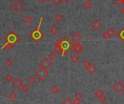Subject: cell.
<instances>
[{"mask_svg": "<svg viewBox=\"0 0 124 104\" xmlns=\"http://www.w3.org/2000/svg\"><path fill=\"white\" fill-rule=\"evenodd\" d=\"M42 20L43 18L41 17V20L39 21V24L38 26V27L36 28H35L32 32H31L29 34V36L30 37L33 39L35 42H39V40H41L42 39V37L44 36V33H42L40 30V26H41V22H42Z\"/></svg>", "mask_w": 124, "mask_h": 104, "instance_id": "cell-1", "label": "cell"}, {"mask_svg": "<svg viewBox=\"0 0 124 104\" xmlns=\"http://www.w3.org/2000/svg\"><path fill=\"white\" fill-rule=\"evenodd\" d=\"M4 41L6 42H9L15 44L20 41V37L13 31H11L4 36Z\"/></svg>", "mask_w": 124, "mask_h": 104, "instance_id": "cell-2", "label": "cell"}, {"mask_svg": "<svg viewBox=\"0 0 124 104\" xmlns=\"http://www.w3.org/2000/svg\"><path fill=\"white\" fill-rule=\"evenodd\" d=\"M48 76H49V72L47 71V70L41 68L39 69L35 72V77L41 82L44 81Z\"/></svg>", "mask_w": 124, "mask_h": 104, "instance_id": "cell-3", "label": "cell"}, {"mask_svg": "<svg viewBox=\"0 0 124 104\" xmlns=\"http://www.w3.org/2000/svg\"><path fill=\"white\" fill-rule=\"evenodd\" d=\"M116 29L112 27H110L105 32H103L102 36L104 39H111L112 37H113L116 35Z\"/></svg>", "mask_w": 124, "mask_h": 104, "instance_id": "cell-4", "label": "cell"}, {"mask_svg": "<svg viewBox=\"0 0 124 104\" xmlns=\"http://www.w3.org/2000/svg\"><path fill=\"white\" fill-rule=\"evenodd\" d=\"M40 68L44 69H49L52 66V62L51 60H49V58H44L39 63Z\"/></svg>", "mask_w": 124, "mask_h": 104, "instance_id": "cell-5", "label": "cell"}, {"mask_svg": "<svg viewBox=\"0 0 124 104\" xmlns=\"http://www.w3.org/2000/svg\"><path fill=\"white\" fill-rule=\"evenodd\" d=\"M91 27L94 31H99L102 27V23L99 19H94L91 23Z\"/></svg>", "mask_w": 124, "mask_h": 104, "instance_id": "cell-6", "label": "cell"}, {"mask_svg": "<svg viewBox=\"0 0 124 104\" xmlns=\"http://www.w3.org/2000/svg\"><path fill=\"white\" fill-rule=\"evenodd\" d=\"M24 4H23L22 2H21V1H20V0H17V1H15L14 3H13V4H12V9L15 11V12H20V11H22L23 9H24Z\"/></svg>", "mask_w": 124, "mask_h": 104, "instance_id": "cell-7", "label": "cell"}, {"mask_svg": "<svg viewBox=\"0 0 124 104\" xmlns=\"http://www.w3.org/2000/svg\"><path fill=\"white\" fill-rule=\"evenodd\" d=\"M113 88L116 93H121L124 90V84L121 80H118L113 85Z\"/></svg>", "mask_w": 124, "mask_h": 104, "instance_id": "cell-8", "label": "cell"}, {"mask_svg": "<svg viewBox=\"0 0 124 104\" xmlns=\"http://www.w3.org/2000/svg\"><path fill=\"white\" fill-rule=\"evenodd\" d=\"M54 50L57 54H62L64 50L62 47V40L59 39L55 42L54 47Z\"/></svg>", "mask_w": 124, "mask_h": 104, "instance_id": "cell-9", "label": "cell"}, {"mask_svg": "<svg viewBox=\"0 0 124 104\" xmlns=\"http://www.w3.org/2000/svg\"><path fill=\"white\" fill-rule=\"evenodd\" d=\"M85 69H86V71H88V73H89L91 75H94V73L97 71V66L94 63H89L88 64V66Z\"/></svg>", "mask_w": 124, "mask_h": 104, "instance_id": "cell-10", "label": "cell"}, {"mask_svg": "<svg viewBox=\"0 0 124 104\" xmlns=\"http://www.w3.org/2000/svg\"><path fill=\"white\" fill-rule=\"evenodd\" d=\"M82 38L83 37H82L81 34L78 32H75L70 36V39H71L72 42H73L75 43H78L82 39Z\"/></svg>", "mask_w": 124, "mask_h": 104, "instance_id": "cell-11", "label": "cell"}, {"mask_svg": "<svg viewBox=\"0 0 124 104\" xmlns=\"http://www.w3.org/2000/svg\"><path fill=\"white\" fill-rule=\"evenodd\" d=\"M71 49H73L76 53L78 54H80L82 52V51L84 50V47L81 44H80L79 42L78 43H76L75 44L72 45L71 47Z\"/></svg>", "mask_w": 124, "mask_h": 104, "instance_id": "cell-12", "label": "cell"}, {"mask_svg": "<svg viewBox=\"0 0 124 104\" xmlns=\"http://www.w3.org/2000/svg\"><path fill=\"white\" fill-rule=\"evenodd\" d=\"M23 81H22L21 79H18V78L15 79L12 81V86L14 87V88H15V89H17V90L21 88V87L23 86Z\"/></svg>", "mask_w": 124, "mask_h": 104, "instance_id": "cell-13", "label": "cell"}, {"mask_svg": "<svg viewBox=\"0 0 124 104\" xmlns=\"http://www.w3.org/2000/svg\"><path fill=\"white\" fill-rule=\"evenodd\" d=\"M83 98V95L80 92H77L75 95V99L73 101V104H80L81 98Z\"/></svg>", "mask_w": 124, "mask_h": 104, "instance_id": "cell-14", "label": "cell"}, {"mask_svg": "<svg viewBox=\"0 0 124 104\" xmlns=\"http://www.w3.org/2000/svg\"><path fill=\"white\" fill-rule=\"evenodd\" d=\"M49 31H50V33H51L52 35L55 36V35H57V34L59 33V28H58L57 26L53 25V26H52L50 27Z\"/></svg>", "mask_w": 124, "mask_h": 104, "instance_id": "cell-15", "label": "cell"}, {"mask_svg": "<svg viewBox=\"0 0 124 104\" xmlns=\"http://www.w3.org/2000/svg\"><path fill=\"white\" fill-rule=\"evenodd\" d=\"M83 5L86 9H90L93 7V2L91 0H85Z\"/></svg>", "mask_w": 124, "mask_h": 104, "instance_id": "cell-16", "label": "cell"}, {"mask_svg": "<svg viewBox=\"0 0 124 104\" xmlns=\"http://www.w3.org/2000/svg\"><path fill=\"white\" fill-rule=\"evenodd\" d=\"M13 44L9 43V42H6V44L1 47V50H6L7 51H9L12 47H13Z\"/></svg>", "mask_w": 124, "mask_h": 104, "instance_id": "cell-17", "label": "cell"}, {"mask_svg": "<svg viewBox=\"0 0 124 104\" xmlns=\"http://www.w3.org/2000/svg\"><path fill=\"white\" fill-rule=\"evenodd\" d=\"M17 94H16L15 93H14V92H12V93H10L8 95V99H9V101H15V100L17 99Z\"/></svg>", "mask_w": 124, "mask_h": 104, "instance_id": "cell-18", "label": "cell"}, {"mask_svg": "<svg viewBox=\"0 0 124 104\" xmlns=\"http://www.w3.org/2000/svg\"><path fill=\"white\" fill-rule=\"evenodd\" d=\"M94 94L95 96H97V97L98 98V99H99L100 98H101L103 95H105L104 92H103L101 89H98V90H97L96 91H94Z\"/></svg>", "mask_w": 124, "mask_h": 104, "instance_id": "cell-19", "label": "cell"}, {"mask_svg": "<svg viewBox=\"0 0 124 104\" xmlns=\"http://www.w3.org/2000/svg\"><path fill=\"white\" fill-rule=\"evenodd\" d=\"M79 61V57L77 55H72L71 57H70V61L73 63H77Z\"/></svg>", "mask_w": 124, "mask_h": 104, "instance_id": "cell-20", "label": "cell"}, {"mask_svg": "<svg viewBox=\"0 0 124 104\" xmlns=\"http://www.w3.org/2000/svg\"><path fill=\"white\" fill-rule=\"evenodd\" d=\"M50 91L52 92V93L53 95H56V94H57V93H59L60 90H59V87H58L57 85H53V86L51 87Z\"/></svg>", "mask_w": 124, "mask_h": 104, "instance_id": "cell-21", "label": "cell"}, {"mask_svg": "<svg viewBox=\"0 0 124 104\" xmlns=\"http://www.w3.org/2000/svg\"><path fill=\"white\" fill-rule=\"evenodd\" d=\"M54 20H55L57 22H60V21H62V19H63V16H62L61 14L57 13V14H56V15H54Z\"/></svg>", "mask_w": 124, "mask_h": 104, "instance_id": "cell-22", "label": "cell"}, {"mask_svg": "<svg viewBox=\"0 0 124 104\" xmlns=\"http://www.w3.org/2000/svg\"><path fill=\"white\" fill-rule=\"evenodd\" d=\"M23 21L26 23V24H31L33 21V19L32 17L30 16V15H27L24 19H23Z\"/></svg>", "mask_w": 124, "mask_h": 104, "instance_id": "cell-23", "label": "cell"}, {"mask_svg": "<svg viewBox=\"0 0 124 104\" xmlns=\"http://www.w3.org/2000/svg\"><path fill=\"white\" fill-rule=\"evenodd\" d=\"M51 1V2H52V4L54 5V6H55V7H58V6H60V4L63 1L62 0H50Z\"/></svg>", "mask_w": 124, "mask_h": 104, "instance_id": "cell-24", "label": "cell"}, {"mask_svg": "<svg viewBox=\"0 0 124 104\" xmlns=\"http://www.w3.org/2000/svg\"><path fill=\"white\" fill-rule=\"evenodd\" d=\"M21 90H22V91L24 92V93H28V92L29 91V90H30V87H29V86H28L27 84H24V85H23V86L21 87Z\"/></svg>", "mask_w": 124, "mask_h": 104, "instance_id": "cell-25", "label": "cell"}, {"mask_svg": "<svg viewBox=\"0 0 124 104\" xmlns=\"http://www.w3.org/2000/svg\"><path fill=\"white\" fill-rule=\"evenodd\" d=\"M5 79L7 82H12L14 79H13V77L12 76V74H7L6 76H5Z\"/></svg>", "mask_w": 124, "mask_h": 104, "instance_id": "cell-26", "label": "cell"}, {"mask_svg": "<svg viewBox=\"0 0 124 104\" xmlns=\"http://www.w3.org/2000/svg\"><path fill=\"white\" fill-rule=\"evenodd\" d=\"M28 82L29 84L33 85V84H34L36 82V78L34 77H33V76H30L28 78Z\"/></svg>", "mask_w": 124, "mask_h": 104, "instance_id": "cell-27", "label": "cell"}, {"mask_svg": "<svg viewBox=\"0 0 124 104\" xmlns=\"http://www.w3.org/2000/svg\"><path fill=\"white\" fill-rule=\"evenodd\" d=\"M12 64H13V61H12V59L8 58V59L6 60V61H5V65H6L7 67H11V66H12Z\"/></svg>", "mask_w": 124, "mask_h": 104, "instance_id": "cell-28", "label": "cell"}, {"mask_svg": "<svg viewBox=\"0 0 124 104\" xmlns=\"http://www.w3.org/2000/svg\"><path fill=\"white\" fill-rule=\"evenodd\" d=\"M49 60H51V61L55 60V59L57 58V54L54 53V52H51V53L49 54Z\"/></svg>", "mask_w": 124, "mask_h": 104, "instance_id": "cell-29", "label": "cell"}, {"mask_svg": "<svg viewBox=\"0 0 124 104\" xmlns=\"http://www.w3.org/2000/svg\"><path fill=\"white\" fill-rule=\"evenodd\" d=\"M62 104H73V101H71L69 98H66L63 101Z\"/></svg>", "mask_w": 124, "mask_h": 104, "instance_id": "cell-30", "label": "cell"}, {"mask_svg": "<svg viewBox=\"0 0 124 104\" xmlns=\"http://www.w3.org/2000/svg\"><path fill=\"white\" fill-rule=\"evenodd\" d=\"M118 36L123 40L124 42V28L123 29H121V31H120V32L118 34Z\"/></svg>", "mask_w": 124, "mask_h": 104, "instance_id": "cell-31", "label": "cell"}, {"mask_svg": "<svg viewBox=\"0 0 124 104\" xmlns=\"http://www.w3.org/2000/svg\"><path fill=\"white\" fill-rule=\"evenodd\" d=\"M107 96L105 95H103L101 98H99V101H100V102H102V103H105L106 102V101H107Z\"/></svg>", "mask_w": 124, "mask_h": 104, "instance_id": "cell-32", "label": "cell"}, {"mask_svg": "<svg viewBox=\"0 0 124 104\" xmlns=\"http://www.w3.org/2000/svg\"><path fill=\"white\" fill-rule=\"evenodd\" d=\"M89 63H90V62H89L88 60H85V61H83L82 65H83V66H84V68H86V67L88 66V64H89Z\"/></svg>", "mask_w": 124, "mask_h": 104, "instance_id": "cell-33", "label": "cell"}, {"mask_svg": "<svg viewBox=\"0 0 124 104\" xmlns=\"http://www.w3.org/2000/svg\"><path fill=\"white\" fill-rule=\"evenodd\" d=\"M116 3L117 5L120 6V5H122L124 3H123V1L122 0H116Z\"/></svg>", "mask_w": 124, "mask_h": 104, "instance_id": "cell-34", "label": "cell"}, {"mask_svg": "<svg viewBox=\"0 0 124 104\" xmlns=\"http://www.w3.org/2000/svg\"><path fill=\"white\" fill-rule=\"evenodd\" d=\"M39 1V2H40V3H44V1H46V0H38Z\"/></svg>", "mask_w": 124, "mask_h": 104, "instance_id": "cell-35", "label": "cell"}, {"mask_svg": "<svg viewBox=\"0 0 124 104\" xmlns=\"http://www.w3.org/2000/svg\"><path fill=\"white\" fill-rule=\"evenodd\" d=\"M63 1H65V2H66V3H69L71 0H62Z\"/></svg>", "mask_w": 124, "mask_h": 104, "instance_id": "cell-36", "label": "cell"}, {"mask_svg": "<svg viewBox=\"0 0 124 104\" xmlns=\"http://www.w3.org/2000/svg\"><path fill=\"white\" fill-rule=\"evenodd\" d=\"M121 12H122V13L124 15V7H123V8L121 9Z\"/></svg>", "mask_w": 124, "mask_h": 104, "instance_id": "cell-37", "label": "cell"}, {"mask_svg": "<svg viewBox=\"0 0 124 104\" xmlns=\"http://www.w3.org/2000/svg\"><path fill=\"white\" fill-rule=\"evenodd\" d=\"M122 1H123V3H124V0H122Z\"/></svg>", "mask_w": 124, "mask_h": 104, "instance_id": "cell-38", "label": "cell"}, {"mask_svg": "<svg viewBox=\"0 0 124 104\" xmlns=\"http://www.w3.org/2000/svg\"><path fill=\"white\" fill-rule=\"evenodd\" d=\"M106 104V103H104V104Z\"/></svg>", "mask_w": 124, "mask_h": 104, "instance_id": "cell-39", "label": "cell"}, {"mask_svg": "<svg viewBox=\"0 0 124 104\" xmlns=\"http://www.w3.org/2000/svg\"><path fill=\"white\" fill-rule=\"evenodd\" d=\"M123 95H124V93H123Z\"/></svg>", "mask_w": 124, "mask_h": 104, "instance_id": "cell-40", "label": "cell"}, {"mask_svg": "<svg viewBox=\"0 0 124 104\" xmlns=\"http://www.w3.org/2000/svg\"><path fill=\"white\" fill-rule=\"evenodd\" d=\"M0 39H1V35H0Z\"/></svg>", "mask_w": 124, "mask_h": 104, "instance_id": "cell-41", "label": "cell"}, {"mask_svg": "<svg viewBox=\"0 0 124 104\" xmlns=\"http://www.w3.org/2000/svg\"><path fill=\"white\" fill-rule=\"evenodd\" d=\"M46 1H47V0H46Z\"/></svg>", "mask_w": 124, "mask_h": 104, "instance_id": "cell-42", "label": "cell"}]
</instances>
